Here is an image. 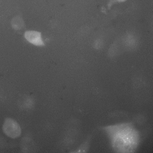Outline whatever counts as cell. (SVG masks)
<instances>
[{
    "mask_svg": "<svg viewBox=\"0 0 153 153\" xmlns=\"http://www.w3.org/2000/svg\"><path fill=\"white\" fill-rule=\"evenodd\" d=\"M115 1L118 2H122L126 0H114Z\"/></svg>",
    "mask_w": 153,
    "mask_h": 153,
    "instance_id": "obj_4",
    "label": "cell"
},
{
    "mask_svg": "<svg viewBox=\"0 0 153 153\" xmlns=\"http://www.w3.org/2000/svg\"><path fill=\"white\" fill-rule=\"evenodd\" d=\"M102 129L107 135L114 152L133 153L138 149L140 143V135L132 123L107 125L102 127Z\"/></svg>",
    "mask_w": 153,
    "mask_h": 153,
    "instance_id": "obj_1",
    "label": "cell"
},
{
    "mask_svg": "<svg viewBox=\"0 0 153 153\" xmlns=\"http://www.w3.org/2000/svg\"><path fill=\"white\" fill-rule=\"evenodd\" d=\"M24 36L28 42L33 45L38 46H43L45 45L42 38L41 34L39 32L27 31L25 32Z\"/></svg>",
    "mask_w": 153,
    "mask_h": 153,
    "instance_id": "obj_3",
    "label": "cell"
},
{
    "mask_svg": "<svg viewBox=\"0 0 153 153\" xmlns=\"http://www.w3.org/2000/svg\"><path fill=\"white\" fill-rule=\"evenodd\" d=\"M2 130L6 136L12 139L19 137L22 133V129L19 124L10 117H7L4 120L2 124Z\"/></svg>",
    "mask_w": 153,
    "mask_h": 153,
    "instance_id": "obj_2",
    "label": "cell"
}]
</instances>
